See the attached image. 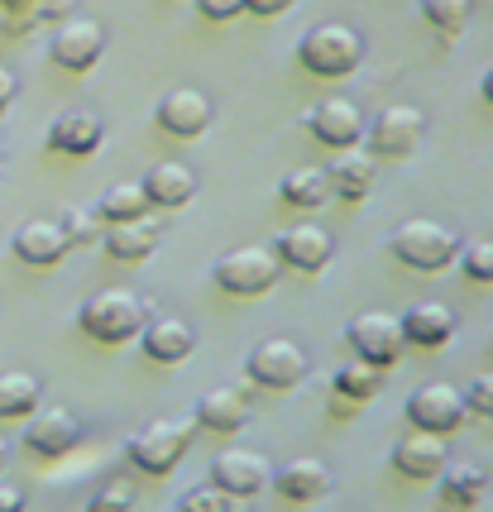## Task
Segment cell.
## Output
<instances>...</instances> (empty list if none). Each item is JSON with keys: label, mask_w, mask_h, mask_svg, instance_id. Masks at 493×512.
<instances>
[{"label": "cell", "mask_w": 493, "mask_h": 512, "mask_svg": "<svg viewBox=\"0 0 493 512\" xmlns=\"http://www.w3.org/2000/svg\"><path fill=\"white\" fill-rule=\"evenodd\" d=\"M297 63L307 67L312 77H326V82L350 77L364 63V39H359V29H350V24H316L297 44Z\"/></svg>", "instance_id": "3"}, {"label": "cell", "mask_w": 493, "mask_h": 512, "mask_svg": "<svg viewBox=\"0 0 493 512\" xmlns=\"http://www.w3.org/2000/svg\"><path fill=\"white\" fill-rule=\"evenodd\" d=\"M24 5L34 10L39 24H63L72 15V0H24Z\"/></svg>", "instance_id": "36"}, {"label": "cell", "mask_w": 493, "mask_h": 512, "mask_svg": "<svg viewBox=\"0 0 493 512\" xmlns=\"http://www.w3.org/2000/svg\"><path fill=\"white\" fill-rule=\"evenodd\" d=\"M197 5H202L206 20H216V24L235 20V15H245V10H249V0H197Z\"/></svg>", "instance_id": "37"}, {"label": "cell", "mask_w": 493, "mask_h": 512, "mask_svg": "<svg viewBox=\"0 0 493 512\" xmlns=\"http://www.w3.org/2000/svg\"><path fill=\"white\" fill-rule=\"evenodd\" d=\"M0 173H5V149H0Z\"/></svg>", "instance_id": "45"}, {"label": "cell", "mask_w": 493, "mask_h": 512, "mask_svg": "<svg viewBox=\"0 0 493 512\" xmlns=\"http://www.w3.org/2000/svg\"><path fill=\"white\" fill-rule=\"evenodd\" d=\"M379 383H383V369L379 364H369V359H345L336 369V393H345V398H355L359 407L379 393Z\"/></svg>", "instance_id": "30"}, {"label": "cell", "mask_w": 493, "mask_h": 512, "mask_svg": "<svg viewBox=\"0 0 493 512\" xmlns=\"http://www.w3.org/2000/svg\"><path fill=\"white\" fill-rule=\"evenodd\" d=\"M0 469H5V436H0Z\"/></svg>", "instance_id": "43"}, {"label": "cell", "mask_w": 493, "mask_h": 512, "mask_svg": "<svg viewBox=\"0 0 493 512\" xmlns=\"http://www.w3.org/2000/svg\"><path fill=\"white\" fill-rule=\"evenodd\" d=\"M139 182H144V192H149L154 206H187V201L197 197V173H192L187 163H178V158L154 163Z\"/></svg>", "instance_id": "25"}, {"label": "cell", "mask_w": 493, "mask_h": 512, "mask_svg": "<svg viewBox=\"0 0 493 512\" xmlns=\"http://www.w3.org/2000/svg\"><path fill=\"white\" fill-rule=\"evenodd\" d=\"M326 173H331V187H336V197L340 201H364L369 197V187H374V154H364V149H336V158L326 163Z\"/></svg>", "instance_id": "24"}, {"label": "cell", "mask_w": 493, "mask_h": 512, "mask_svg": "<svg viewBox=\"0 0 493 512\" xmlns=\"http://www.w3.org/2000/svg\"><path fill=\"white\" fill-rule=\"evenodd\" d=\"M96 211H101V221L115 225V221H139V216H149L154 211V201L144 192V182H120L111 187L106 197L96 201Z\"/></svg>", "instance_id": "29"}, {"label": "cell", "mask_w": 493, "mask_h": 512, "mask_svg": "<svg viewBox=\"0 0 493 512\" xmlns=\"http://www.w3.org/2000/svg\"><path fill=\"white\" fill-rule=\"evenodd\" d=\"M278 249H264V245H245V249H230L211 264V278L216 288L230 292V297H264V292L278 283Z\"/></svg>", "instance_id": "6"}, {"label": "cell", "mask_w": 493, "mask_h": 512, "mask_svg": "<svg viewBox=\"0 0 493 512\" xmlns=\"http://www.w3.org/2000/svg\"><path fill=\"white\" fill-rule=\"evenodd\" d=\"M10 101H15V77H10V72L0 67V115L10 111Z\"/></svg>", "instance_id": "41"}, {"label": "cell", "mask_w": 493, "mask_h": 512, "mask_svg": "<svg viewBox=\"0 0 493 512\" xmlns=\"http://www.w3.org/2000/svg\"><path fill=\"white\" fill-rule=\"evenodd\" d=\"M245 374L254 388H269V393H288L297 383L312 374V359L307 350L288 340V335H269V340H259L245 359Z\"/></svg>", "instance_id": "5"}, {"label": "cell", "mask_w": 493, "mask_h": 512, "mask_svg": "<svg viewBox=\"0 0 493 512\" xmlns=\"http://www.w3.org/2000/svg\"><path fill=\"white\" fill-rule=\"evenodd\" d=\"M106 53V29L87 15H68L63 24H53L48 34V58L63 67V72H91Z\"/></svg>", "instance_id": "7"}, {"label": "cell", "mask_w": 493, "mask_h": 512, "mask_svg": "<svg viewBox=\"0 0 493 512\" xmlns=\"http://www.w3.org/2000/svg\"><path fill=\"white\" fill-rule=\"evenodd\" d=\"M446 465H450L446 436H436V431H417V426H412V436H403V441L393 446V469H398L403 479H441Z\"/></svg>", "instance_id": "17"}, {"label": "cell", "mask_w": 493, "mask_h": 512, "mask_svg": "<svg viewBox=\"0 0 493 512\" xmlns=\"http://www.w3.org/2000/svg\"><path fill=\"white\" fill-rule=\"evenodd\" d=\"M273 249H278L283 268H297V273H316V268L331 264V254H336V240H331V230H321V225L297 221V225H288V230H278V235H273Z\"/></svg>", "instance_id": "13"}, {"label": "cell", "mask_w": 493, "mask_h": 512, "mask_svg": "<svg viewBox=\"0 0 493 512\" xmlns=\"http://www.w3.org/2000/svg\"><path fill=\"white\" fill-rule=\"evenodd\" d=\"M197 350V331L178 321V316H149L144 326V355L158 364H182V359Z\"/></svg>", "instance_id": "22"}, {"label": "cell", "mask_w": 493, "mask_h": 512, "mask_svg": "<svg viewBox=\"0 0 493 512\" xmlns=\"http://www.w3.org/2000/svg\"><path fill=\"white\" fill-rule=\"evenodd\" d=\"M388 249H393L398 264L417 268V273H441V268H450L460 259V235L441 221L412 216V221H403L388 235Z\"/></svg>", "instance_id": "1"}, {"label": "cell", "mask_w": 493, "mask_h": 512, "mask_svg": "<svg viewBox=\"0 0 493 512\" xmlns=\"http://www.w3.org/2000/svg\"><path fill=\"white\" fill-rule=\"evenodd\" d=\"M24 508V493L10 489V484H0V512H20Z\"/></svg>", "instance_id": "40"}, {"label": "cell", "mask_w": 493, "mask_h": 512, "mask_svg": "<svg viewBox=\"0 0 493 512\" xmlns=\"http://www.w3.org/2000/svg\"><path fill=\"white\" fill-rule=\"evenodd\" d=\"M426 134V115L417 106H388L369 120V154L374 158H407L417 154V144H422Z\"/></svg>", "instance_id": "11"}, {"label": "cell", "mask_w": 493, "mask_h": 512, "mask_svg": "<svg viewBox=\"0 0 493 512\" xmlns=\"http://www.w3.org/2000/svg\"><path fill=\"white\" fill-rule=\"evenodd\" d=\"M0 5H24V0H0Z\"/></svg>", "instance_id": "44"}, {"label": "cell", "mask_w": 493, "mask_h": 512, "mask_svg": "<svg viewBox=\"0 0 493 512\" xmlns=\"http://www.w3.org/2000/svg\"><path fill=\"white\" fill-rule=\"evenodd\" d=\"M106 254L115 264H144L158 249V221L154 216H139V221H115L106 225Z\"/></svg>", "instance_id": "21"}, {"label": "cell", "mask_w": 493, "mask_h": 512, "mask_svg": "<svg viewBox=\"0 0 493 512\" xmlns=\"http://www.w3.org/2000/svg\"><path fill=\"white\" fill-rule=\"evenodd\" d=\"M422 15L431 29H441L446 39H455L470 24V0H422Z\"/></svg>", "instance_id": "31"}, {"label": "cell", "mask_w": 493, "mask_h": 512, "mask_svg": "<svg viewBox=\"0 0 493 512\" xmlns=\"http://www.w3.org/2000/svg\"><path fill=\"white\" fill-rule=\"evenodd\" d=\"M465 412H470V402H465V388H455V383H422L407 398V422L417 431H436V436L460 431Z\"/></svg>", "instance_id": "9"}, {"label": "cell", "mask_w": 493, "mask_h": 512, "mask_svg": "<svg viewBox=\"0 0 493 512\" xmlns=\"http://www.w3.org/2000/svg\"><path fill=\"white\" fill-rule=\"evenodd\" d=\"M245 422H249V393L235 388V383H221V388L202 393V402H197V426L216 431V436H235Z\"/></svg>", "instance_id": "19"}, {"label": "cell", "mask_w": 493, "mask_h": 512, "mask_svg": "<svg viewBox=\"0 0 493 512\" xmlns=\"http://www.w3.org/2000/svg\"><path fill=\"white\" fill-rule=\"evenodd\" d=\"M206 474H211V484H221L225 493H235V498H254V493L273 479V465L259 455V450L235 446V450H221V455L211 460Z\"/></svg>", "instance_id": "14"}, {"label": "cell", "mask_w": 493, "mask_h": 512, "mask_svg": "<svg viewBox=\"0 0 493 512\" xmlns=\"http://www.w3.org/2000/svg\"><path fill=\"white\" fill-rule=\"evenodd\" d=\"M278 197H283V206L316 211V206H326V201L336 197V187H331V173H326V168H292V173H283V182H278Z\"/></svg>", "instance_id": "26"}, {"label": "cell", "mask_w": 493, "mask_h": 512, "mask_svg": "<svg viewBox=\"0 0 493 512\" xmlns=\"http://www.w3.org/2000/svg\"><path fill=\"white\" fill-rule=\"evenodd\" d=\"M192 446V422H178V417H158V422H144L125 441V460L139 469V474H173L182 465V455Z\"/></svg>", "instance_id": "4"}, {"label": "cell", "mask_w": 493, "mask_h": 512, "mask_svg": "<svg viewBox=\"0 0 493 512\" xmlns=\"http://www.w3.org/2000/svg\"><path fill=\"white\" fill-rule=\"evenodd\" d=\"M484 489H489V474L479 465H446L441 469V503L446 508H474L479 498H484Z\"/></svg>", "instance_id": "28"}, {"label": "cell", "mask_w": 493, "mask_h": 512, "mask_svg": "<svg viewBox=\"0 0 493 512\" xmlns=\"http://www.w3.org/2000/svg\"><path fill=\"white\" fill-rule=\"evenodd\" d=\"M465 402H470L474 417H484V422H493V374H479V379L465 388Z\"/></svg>", "instance_id": "35"}, {"label": "cell", "mask_w": 493, "mask_h": 512, "mask_svg": "<svg viewBox=\"0 0 493 512\" xmlns=\"http://www.w3.org/2000/svg\"><path fill=\"white\" fill-rule=\"evenodd\" d=\"M44 407V383L24 369H5L0 374V422H20V417H34Z\"/></svg>", "instance_id": "27"}, {"label": "cell", "mask_w": 493, "mask_h": 512, "mask_svg": "<svg viewBox=\"0 0 493 512\" xmlns=\"http://www.w3.org/2000/svg\"><path fill=\"white\" fill-rule=\"evenodd\" d=\"M154 120H158V130L173 134V139H202L206 125H211V101L197 87H173L158 101Z\"/></svg>", "instance_id": "15"}, {"label": "cell", "mask_w": 493, "mask_h": 512, "mask_svg": "<svg viewBox=\"0 0 493 512\" xmlns=\"http://www.w3.org/2000/svg\"><path fill=\"white\" fill-rule=\"evenodd\" d=\"M479 91H484V101H489V106H493V67H489V72H484V87H479Z\"/></svg>", "instance_id": "42"}, {"label": "cell", "mask_w": 493, "mask_h": 512, "mask_svg": "<svg viewBox=\"0 0 493 512\" xmlns=\"http://www.w3.org/2000/svg\"><path fill=\"white\" fill-rule=\"evenodd\" d=\"M101 139H106V125L91 111H63L48 125V149L63 158H91L101 149Z\"/></svg>", "instance_id": "18"}, {"label": "cell", "mask_w": 493, "mask_h": 512, "mask_svg": "<svg viewBox=\"0 0 493 512\" xmlns=\"http://www.w3.org/2000/svg\"><path fill=\"white\" fill-rule=\"evenodd\" d=\"M10 249H15V259L29 268H53V264H63L72 249L68 240V230H63V221H24L20 230H15V240H10Z\"/></svg>", "instance_id": "16"}, {"label": "cell", "mask_w": 493, "mask_h": 512, "mask_svg": "<svg viewBox=\"0 0 493 512\" xmlns=\"http://www.w3.org/2000/svg\"><path fill=\"white\" fill-rule=\"evenodd\" d=\"M235 503H240V498L225 493L221 484H202V489L182 493V512H225V508H235Z\"/></svg>", "instance_id": "34"}, {"label": "cell", "mask_w": 493, "mask_h": 512, "mask_svg": "<svg viewBox=\"0 0 493 512\" xmlns=\"http://www.w3.org/2000/svg\"><path fill=\"white\" fill-rule=\"evenodd\" d=\"M77 321H82V331H87L91 340H101V345H125V340L144 335V326H149V307L139 302L135 292L106 288V292H96V297L82 302Z\"/></svg>", "instance_id": "2"}, {"label": "cell", "mask_w": 493, "mask_h": 512, "mask_svg": "<svg viewBox=\"0 0 493 512\" xmlns=\"http://www.w3.org/2000/svg\"><path fill=\"white\" fill-rule=\"evenodd\" d=\"M297 0H249V15H264V20H273V15H283V10H292Z\"/></svg>", "instance_id": "39"}, {"label": "cell", "mask_w": 493, "mask_h": 512, "mask_svg": "<svg viewBox=\"0 0 493 512\" xmlns=\"http://www.w3.org/2000/svg\"><path fill=\"white\" fill-rule=\"evenodd\" d=\"M77 446H82V422L68 407H39L24 426V450L39 460H63Z\"/></svg>", "instance_id": "12"}, {"label": "cell", "mask_w": 493, "mask_h": 512, "mask_svg": "<svg viewBox=\"0 0 493 512\" xmlns=\"http://www.w3.org/2000/svg\"><path fill=\"white\" fill-rule=\"evenodd\" d=\"M273 489L283 493L288 503H316V498L331 493V469L312 460V455H297V460L273 469Z\"/></svg>", "instance_id": "20"}, {"label": "cell", "mask_w": 493, "mask_h": 512, "mask_svg": "<svg viewBox=\"0 0 493 512\" xmlns=\"http://www.w3.org/2000/svg\"><path fill=\"white\" fill-rule=\"evenodd\" d=\"M350 350L359 359H369V364H379V369H393L407 350V335H403V316H388V312H359L350 321Z\"/></svg>", "instance_id": "8"}, {"label": "cell", "mask_w": 493, "mask_h": 512, "mask_svg": "<svg viewBox=\"0 0 493 512\" xmlns=\"http://www.w3.org/2000/svg\"><path fill=\"white\" fill-rule=\"evenodd\" d=\"M307 130H312L316 144H326L336 154V149H355L359 139L369 134V120H364V111L350 96H326V101H316L307 111Z\"/></svg>", "instance_id": "10"}, {"label": "cell", "mask_w": 493, "mask_h": 512, "mask_svg": "<svg viewBox=\"0 0 493 512\" xmlns=\"http://www.w3.org/2000/svg\"><path fill=\"white\" fill-rule=\"evenodd\" d=\"M403 335H407V345L441 350L450 335H455V312H450L446 302H412L403 312Z\"/></svg>", "instance_id": "23"}, {"label": "cell", "mask_w": 493, "mask_h": 512, "mask_svg": "<svg viewBox=\"0 0 493 512\" xmlns=\"http://www.w3.org/2000/svg\"><path fill=\"white\" fill-rule=\"evenodd\" d=\"M460 268L470 283H493V240H470L460 245Z\"/></svg>", "instance_id": "33"}, {"label": "cell", "mask_w": 493, "mask_h": 512, "mask_svg": "<svg viewBox=\"0 0 493 512\" xmlns=\"http://www.w3.org/2000/svg\"><path fill=\"white\" fill-rule=\"evenodd\" d=\"M130 503H135L130 484H111V489H101L96 498H91V512H101V508H130Z\"/></svg>", "instance_id": "38"}, {"label": "cell", "mask_w": 493, "mask_h": 512, "mask_svg": "<svg viewBox=\"0 0 493 512\" xmlns=\"http://www.w3.org/2000/svg\"><path fill=\"white\" fill-rule=\"evenodd\" d=\"M63 230H68L72 245H101L106 240V221H101V211H82V206H68L63 216Z\"/></svg>", "instance_id": "32"}]
</instances>
